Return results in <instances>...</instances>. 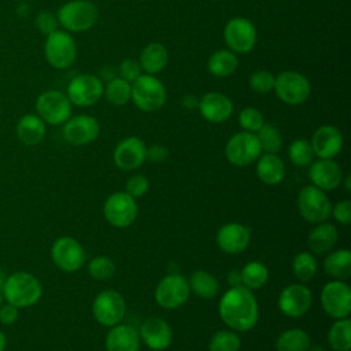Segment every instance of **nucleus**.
<instances>
[{
    "instance_id": "3c124183",
    "label": "nucleus",
    "mask_w": 351,
    "mask_h": 351,
    "mask_svg": "<svg viewBox=\"0 0 351 351\" xmlns=\"http://www.w3.org/2000/svg\"><path fill=\"white\" fill-rule=\"evenodd\" d=\"M228 284L230 288L234 287H241L243 281H241V273L239 269H233L229 274H228Z\"/></svg>"
},
{
    "instance_id": "5701e85b",
    "label": "nucleus",
    "mask_w": 351,
    "mask_h": 351,
    "mask_svg": "<svg viewBox=\"0 0 351 351\" xmlns=\"http://www.w3.org/2000/svg\"><path fill=\"white\" fill-rule=\"evenodd\" d=\"M251 240V230L243 223L229 222L219 228L217 244L226 254H240L247 250Z\"/></svg>"
},
{
    "instance_id": "ea45409f",
    "label": "nucleus",
    "mask_w": 351,
    "mask_h": 351,
    "mask_svg": "<svg viewBox=\"0 0 351 351\" xmlns=\"http://www.w3.org/2000/svg\"><path fill=\"white\" fill-rule=\"evenodd\" d=\"M288 156L293 165L299 167H304L313 162L314 151L311 148L310 141L304 138H298L291 143L288 148Z\"/></svg>"
},
{
    "instance_id": "c756f323",
    "label": "nucleus",
    "mask_w": 351,
    "mask_h": 351,
    "mask_svg": "<svg viewBox=\"0 0 351 351\" xmlns=\"http://www.w3.org/2000/svg\"><path fill=\"white\" fill-rule=\"evenodd\" d=\"M239 66V58L230 49H218L213 52L207 62L208 73L218 78L232 75Z\"/></svg>"
},
{
    "instance_id": "8fccbe9b",
    "label": "nucleus",
    "mask_w": 351,
    "mask_h": 351,
    "mask_svg": "<svg viewBox=\"0 0 351 351\" xmlns=\"http://www.w3.org/2000/svg\"><path fill=\"white\" fill-rule=\"evenodd\" d=\"M18 308L10 303L0 307V322L3 325H12L18 319Z\"/></svg>"
},
{
    "instance_id": "4c0bfd02",
    "label": "nucleus",
    "mask_w": 351,
    "mask_h": 351,
    "mask_svg": "<svg viewBox=\"0 0 351 351\" xmlns=\"http://www.w3.org/2000/svg\"><path fill=\"white\" fill-rule=\"evenodd\" d=\"M256 138L265 154H277L282 147V137L277 126L273 123H263L256 132Z\"/></svg>"
},
{
    "instance_id": "4d7b16f0",
    "label": "nucleus",
    "mask_w": 351,
    "mask_h": 351,
    "mask_svg": "<svg viewBox=\"0 0 351 351\" xmlns=\"http://www.w3.org/2000/svg\"><path fill=\"white\" fill-rule=\"evenodd\" d=\"M308 351H326V348L324 346H310Z\"/></svg>"
},
{
    "instance_id": "6e6552de",
    "label": "nucleus",
    "mask_w": 351,
    "mask_h": 351,
    "mask_svg": "<svg viewBox=\"0 0 351 351\" xmlns=\"http://www.w3.org/2000/svg\"><path fill=\"white\" fill-rule=\"evenodd\" d=\"M71 103L66 93L49 89L43 92L36 100L37 115L49 125H63L71 117Z\"/></svg>"
},
{
    "instance_id": "9b49d317",
    "label": "nucleus",
    "mask_w": 351,
    "mask_h": 351,
    "mask_svg": "<svg viewBox=\"0 0 351 351\" xmlns=\"http://www.w3.org/2000/svg\"><path fill=\"white\" fill-rule=\"evenodd\" d=\"M225 155L232 165L243 167L252 165L262 155V148L255 133L243 130L228 140Z\"/></svg>"
},
{
    "instance_id": "9d476101",
    "label": "nucleus",
    "mask_w": 351,
    "mask_h": 351,
    "mask_svg": "<svg viewBox=\"0 0 351 351\" xmlns=\"http://www.w3.org/2000/svg\"><path fill=\"white\" fill-rule=\"evenodd\" d=\"M92 313L95 319L104 326H114L121 324L126 313V303L123 296L114 289L101 291L93 300Z\"/></svg>"
},
{
    "instance_id": "7ed1b4c3",
    "label": "nucleus",
    "mask_w": 351,
    "mask_h": 351,
    "mask_svg": "<svg viewBox=\"0 0 351 351\" xmlns=\"http://www.w3.org/2000/svg\"><path fill=\"white\" fill-rule=\"evenodd\" d=\"M99 18V10L90 0H70L56 12L58 23L69 33L89 30Z\"/></svg>"
},
{
    "instance_id": "c9c22d12",
    "label": "nucleus",
    "mask_w": 351,
    "mask_h": 351,
    "mask_svg": "<svg viewBox=\"0 0 351 351\" xmlns=\"http://www.w3.org/2000/svg\"><path fill=\"white\" fill-rule=\"evenodd\" d=\"M241 281L243 287L248 289H259L262 288L269 278V270L266 265H263L259 261H251L248 262L241 270Z\"/></svg>"
},
{
    "instance_id": "b1692460",
    "label": "nucleus",
    "mask_w": 351,
    "mask_h": 351,
    "mask_svg": "<svg viewBox=\"0 0 351 351\" xmlns=\"http://www.w3.org/2000/svg\"><path fill=\"white\" fill-rule=\"evenodd\" d=\"M140 340L152 351L166 350L173 339L171 328L169 324L159 317H151L145 319L138 330Z\"/></svg>"
},
{
    "instance_id": "39448f33",
    "label": "nucleus",
    "mask_w": 351,
    "mask_h": 351,
    "mask_svg": "<svg viewBox=\"0 0 351 351\" xmlns=\"http://www.w3.org/2000/svg\"><path fill=\"white\" fill-rule=\"evenodd\" d=\"M44 55L53 69H69L77 58V45L73 36L66 30L49 33L44 43Z\"/></svg>"
},
{
    "instance_id": "20e7f679",
    "label": "nucleus",
    "mask_w": 351,
    "mask_h": 351,
    "mask_svg": "<svg viewBox=\"0 0 351 351\" xmlns=\"http://www.w3.org/2000/svg\"><path fill=\"white\" fill-rule=\"evenodd\" d=\"M166 88L163 82L152 74H141L132 82V97L134 106L144 112H154L166 103Z\"/></svg>"
},
{
    "instance_id": "f3484780",
    "label": "nucleus",
    "mask_w": 351,
    "mask_h": 351,
    "mask_svg": "<svg viewBox=\"0 0 351 351\" xmlns=\"http://www.w3.org/2000/svg\"><path fill=\"white\" fill-rule=\"evenodd\" d=\"M63 137L71 145H86L95 141L100 133V125L96 118L81 114L70 117L63 123Z\"/></svg>"
},
{
    "instance_id": "09e8293b",
    "label": "nucleus",
    "mask_w": 351,
    "mask_h": 351,
    "mask_svg": "<svg viewBox=\"0 0 351 351\" xmlns=\"http://www.w3.org/2000/svg\"><path fill=\"white\" fill-rule=\"evenodd\" d=\"M169 156V151L165 145L160 144H154L149 148H147V159H149L154 163H160L165 162Z\"/></svg>"
},
{
    "instance_id": "864d4df0",
    "label": "nucleus",
    "mask_w": 351,
    "mask_h": 351,
    "mask_svg": "<svg viewBox=\"0 0 351 351\" xmlns=\"http://www.w3.org/2000/svg\"><path fill=\"white\" fill-rule=\"evenodd\" d=\"M101 77H103L104 80H107V82H108L110 80H112V78H115V77H118V75H117V73L114 71L112 67H106V69L101 70Z\"/></svg>"
},
{
    "instance_id": "13d9d810",
    "label": "nucleus",
    "mask_w": 351,
    "mask_h": 351,
    "mask_svg": "<svg viewBox=\"0 0 351 351\" xmlns=\"http://www.w3.org/2000/svg\"><path fill=\"white\" fill-rule=\"evenodd\" d=\"M4 280H5V277L0 273V291H1V287H3V284H4Z\"/></svg>"
},
{
    "instance_id": "a878e982",
    "label": "nucleus",
    "mask_w": 351,
    "mask_h": 351,
    "mask_svg": "<svg viewBox=\"0 0 351 351\" xmlns=\"http://www.w3.org/2000/svg\"><path fill=\"white\" fill-rule=\"evenodd\" d=\"M339 240V232L335 225L329 222H321L314 226L307 236V245L313 254L330 252Z\"/></svg>"
},
{
    "instance_id": "79ce46f5",
    "label": "nucleus",
    "mask_w": 351,
    "mask_h": 351,
    "mask_svg": "<svg viewBox=\"0 0 351 351\" xmlns=\"http://www.w3.org/2000/svg\"><path fill=\"white\" fill-rule=\"evenodd\" d=\"M263 123V114L255 107H245L239 114V125L244 132L256 133Z\"/></svg>"
},
{
    "instance_id": "5fc2aeb1",
    "label": "nucleus",
    "mask_w": 351,
    "mask_h": 351,
    "mask_svg": "<svg viewBox=\"0 0 351 351\" xmlns=\"http://www.w3.org/2000/svg\"><path fill=\"white\" fill-rule=\"evenodd\" d=\"M5 346H7V337H5V335L0 330V351H4V350H5Z\"/></svg>"
},
{
    "instance_id": "de8ad7c7",
    "label": "nucleus",
    "mask_w": 351,
    "mask_h": 351,
    "mask_svg": "<svg viewBox=\"0 0 351 351\" xmlns=\"http://www.w3.org/2000/svg\"><path fill=\"white\" fill-rule=\"evenodd\" d=\"M333 218L341 223V225H348L351 222V202L348 199L341 200L336 203L335 207H332V214Z\"/></svg>"
},
{
    "instance_id": "aec40b11",
    "label": "nucleus",
    "mask_w": 351,
    "mask_h": 351,
    "mask_svg": "<svg viewBox=\"0 0 351 351\" xmlns=\"http://www.w3.org/2000/svg\"><path fill=\"white\" fill-rule=\"evenodd\" d=\"M202 117L211 123H222L233 114V103L229 96L221 92L204 93L197 103Z\"/></svg>"
},
{
    "instance_id": "603ef678",
    "label": "nucleus",
    "mask_w": 351,
    "mask_h": 351,
    "mask_svg": "<svg viewBox=\"0 0 351 351\" xmlns=\"http://www.w3.org/2000/svg\"><path fill=\"white\" fill-rule=\"evenodd\" d=\"M197 103H199V100H196L193 96H185L182 100V106L186 108H195V107H197Z\"/></svg>"
},
{
    "instance_id": "ddd939ff",
    "label": "nucleus",
    "mask_w": 351,
    "mask_h": 351,
    "mask_svg": "<svg viewBox=\"0 0 351 351\" xmlns=\"http://www.w3.org/2000/svg\"><path fill=\"white\" fill-rule=\"evenodd\" d=\"M223 40L228 49L236 55L248 53L256 44V29L250 19L236 16L225 25Z\"/></svg>"
},
{
    "instance_id": "a211bd4d",
    "label": "nucleus",
    "mask_w": 351,
    "mask_h": 351,
    "mask_svg": "<svg viewBox=\"0 0 351 351\" xmlns=\"http://www.w3.org/2000/svg\"><path fill=\"white\" fill-rule=\"evenodd\" d=\"M313 303L311 291L304 284L287 285L278 295L280 311L291 318L304 315Z\"/></svg>"
},
{
    "instance_id": "49530a36",
    "label": "nucleus",
    "mask_w": 351,
    "mask_h": 351,
    "mask_svg": "<svg viewBox=\"0 0 351 351\" xmlns=\"http://www.w3.org/2000/svg\"><path fill=\"white\" fill-rule=\"evenodd\" d=\"M58 25H59V23H58L56 16H55L53 14L48 12V11L40 12V14L37 15V18H36V26H37V29H38L43 34H45V36H48L49 33L58 30Z\"/></svg>"
},
{
    "instance_id": "dca6fc26",
    "label": "nucleus",
    "mask_w": 351,
    "mask_h": 351,
    "mask_svg": "<svg viewBox=\"0 0 351 351\" xmlns=\"http://www.w3.org/2000/svg\"><path fill=\"white\" fill-rule=\"evenodd\" d=\"M51 256L53 263L67 273L77 271L85 262V251L82 245L70 236H63L55 240L51 248Z\"/></svg>"
},
{
    "instance_id": "58836bf2",
    "label": "nucleus",
    "mask_w": 351,
    "mask_h": 351,
    "mask_svg": "<svg viewBox=\"0 0 351 351\" xmlns=\"http://www.w3.org/2000/svg\"><path fill=\"white\" fill-rule=\"evenodd\" d=\"M240 347V336L232 329L217 330L208 343V351H239Z\"/></svg>"
},
{
    "instance_id": "2f4dec72",
    "label": "nucleus",
    "mask_w": 351,
    "mask_h": 351,
    "mask_svg": "<svg viewBox=\"0 0 351 351\" xmlns=\"http://www.w3.org/2000/svg\"><path fill=\"white\" fill-rule=\"evenodd\" d=\"M188 284L191 292L202 299H213L219 291L218 280L206 270L193 271L188 280Z\"/></svg>"
},
{
    "instance_id": "6ab92c4d",
    "label": "nucleus",
    "mask_w": 351,
    "mask_h": 351,
    "mask_svg": "<svg viewBox=\"0 0 351 351\" xmlns=\"http://www.w3.org/2000/svg\"><path fill=\"white\" fill-rule=\"evenodd\" d=\"M147 159V147L136 136L121 140L114 149L115 166L123 171L138 169Z\"/></svg>"
},
{
    "instance_id": "a19ab883",
    "label": "nucleus",
    "mask_w": 351,
    "mask_h": 351,
    "mask_svg": "<svg viewBox=\"0 0 351 351\" xmlns=\"http://www.w3.org/2000/svg\"><path fill=\"white\" fill-rule=\"evenodd\" d=\"M88 271L97 281H107L115 274V263L110 256L99 255L89 261Z\"/></svg>"
},
{
    "instance_id": "e433bc0d",
    "label": "nucleus",
    "mask_w": 351,
    "mask_h": 351,
    "mask_svg": "<svg viewBox=\"0 0 351 351\" xmlns=\"http://www.w3.org/2000/svg\"><path fill=\"white\" fill-rule=\"evenodd\" d=\"M292 271L302 282H308L317 273V261L311 252L303 251L295 255L292 261Z\"/></svg>"
},
{
    "instance_id": "1a4fd4ad",
    "label": "nucleus",
    "mask_w": 351,
    "mask_h": 351,
    "mask_svg": "<svg viewBox=\"0 0 351 351\" xmlns=\"http://www.w3.org/2000/svg\"><path fill=\"white\" fill-rule=\"evenodd\" d=\"M104 84L99 75L84 73L75 75L67 85L66 95L71 104L89 107L96 104L103 96Z\"/></svg>"
},
{
    "instance_id": "f03ea898",
    "label": "nucleus",
    "mask_w": 351,
    "mask_h": 351,
    "mask_svg": "<svg viewBox=\"0 0 351 351\" xmlns=\"http://www.w3.org/2000/svg\"><path fill=\"white\" fill-rule=\"evenodd\" d=\"M1 295L7 303L16 308H25L34 306L41 299L43 287L36 276L27 271H16L5 277Z\"/></svg>"
},
{
    "instance_id": "bb28decb",
    "label": "nucleus",
    "mask_w": 351,
    "mask_h": 351,
    "mask_svg": "<svg viewBox=\"0 0 351 351\" xmlns=\"http://www.w3.org/2000/svg\"><path fill=\"white\" fill-rule=\"evenodd\" d=\"M256 176L266 185H277L285 177V165L277 154H263L256 159Z\"/></svg>"
},
{
    "instance_id": "bf43d9fd",
    "label": "nucleus",
    "mask_w": 351,
    "mask_h": 351,
    "mask_svg": "<svg viewBox=\"0 0 351 351\" xmlns=\"http://www.w3.org/2000/svg\"><path fill=\"white\" fill-rule=\"evenodd\" d=\"M3 300H4V299H3V295H1V292H0V307H1V304H3Z\"/></svg>"
},
{
    "instance_id": "f257e3e1",
    "label": "nucleus",
    "mask_w": 351,
    "mask_h": 351,
    "mask_svg": "<svg viewBox=\"0 0 351 351\" xmlns=\"http://www.w3.org/2000/svg\"><path fill=\"white\" fill-rule=\"evenodd\" d=\"M219 317L226 326L234 332H247L252 329L259 317L256 298L245 287L229 288L218 304Z\"/></svg>"
},
{
    "instance_id": "393cba45",
    "label": "nucleus",
    "mask_w": 351,
    "mask_h": 351,
    "mask_svg": "<svg viewBox=\"0 0 351 351\" xmlns=\"http://www.w3.org/2000/svg\"><path fill=\"white\" fill-rule=\"evenodd\" d=\"M138 330L130 325H114L106 336L107 351H138L140 350Z\"/></svg>"
},
{
    "instance_id": "72a5a7b5",
    "label": "nucleus",
    "mask_w": 351,
    "mask_h": 351,
    "mask_svg": "<svg viewBox=\"0 0 351 351\" xmlns=\"http://www.w3.org/2000/svg\"><path fill=\"white\" fill-rule=\"evenodd\" d=\"M328 343L335 351H350L351 348V319L348 317L336 319L328 330Z\"/></svg>"
},
{
    "instance_id": "412c9836",
    "label": "nucleus",
    "mask_w": 351,
    "mask_h": 351,
    "mask_svg": "<svg viewBox=\"0 0 351 351\" xmlns=\"http://www.w3.org/2000/svg\"><path fill=\"white\" fill-rule=\"evenodd\" d=\"M308 177L314 186L321 191H333L343 182V170L333 159H318L310 163Z\"/></svg>"
},
{
    "instance_id": "f8f14e48",
    "label": "nucleus",
    "mask_w": 351,
    "mask_h": 351,
    "mask_svg": "<svg viewBox=\"0 0 351 351\" xmlns=\"http://www.w3.org/2000/svg\"><path fill=\"white\" fill-rule=\"evenodd\" d=\"M321 306L324 311L335 318H346L351 311V288L341 280H333L321 291Z\"/></svg>"
},
{
    "instance_id": "c03bdc74",
    "label": "nucleus",
    "mask_w": 351,
    "mask_h": 351,
    "mask_svg": "<svg viewBox=\"0 0 351 351\" xmlns=\"http://www.w3.org/2000/svg\"><path fill=\"white\" fill-rule=\"evenodd\" d=\"M118 74L121 78H123L132 84L143 74V70L140 67L138 60L129 58V59H125L121 62V64L118 67Z\"/></svg>"
},
{
    "instance_id": "f704fd0d",
    "label": "nucleus",
    "mask_w": 351,
    "mask_h": 351,
    "mask_svg": "<svg viewBox=\"0 0 351 351\" xmlns=\"http://www.w3.org/2000/svg\"><path fill=\"white\" fill-rule=\"evenodd\" d=\"M103 96L114 106H125L132 97V84L118 75L104 85Z\"/></svg>"
},
{
    "instance_id": "423d86ee",
    "label": "nucleus",
    "mask_w": 351,
    "mask_h": 351,
    "mask_svg": "<svg viewBox=\"0 0 351 351\" xmlns=\"http://www.w3.org/2000/svg\"><path fill=\"white\" fill-rule=\"evenodd\" d=\"M298 208L302 218L310 223L325 222L332 214V203L328 195L313 184L299 191Z\"/></svg>"
},
{
    "instance_id": "2eb2a0df",
    "label": "nucleus",
    "mask_w": 351,
    "mask_h": 351,
    "mask_svg": "<svg viewBox=\"0 0 351 351\" xmlns=\"http://www.w3.org/2000/svg\"><path fill=\"white\" fill-rule=\"evenodd\" d=\"M103 214L110 225L115 228H128L137 217L136 199L126 192H114L106 199Z\"/></svg>"
},
{
    "instance_id": "6e6d98bb",
    "label": "nucleus",
    "mask_w": 351,
    "mask_h": 351,
    "mask_svg": "<svg viewBox=\"0 0 351 351\" xmlns=\"http://www.w3.org/2000/svg\"><path fill=\"white\" fill-rule=\"evenodd\" d=\"M344 185H346V189L350 192L351 191V176H347L344 178Z\"/></svg>"
},
{
    "instance_id": "473e14b6",
    "label": "nucleus",
    "mask_w": 351,
    "mask_h": 351,
    "mask_svg": "<svg viewBox=\"0 0 351 351\" xmlns=\"http://www.w3.org/2000/svg\"><path fill=\"white\" fill-rule=\"evenodd\" d=\"M310 346L311 340L307 332L299 328L284 330L276 340L277 351H308Z\"/></svg>"
},
{
    "instance_id": "4468645a",
    "label": "nucleus",
    "mask_w": 351,
    "mask_h": 351,
    "mask_svg": "<svg viewBox=\"0 0 351 351\" xmlns=\"http://www.w3.org/2000/svg\"><path fill=\"white\" fill-rule=\"evenodd\" d=\"M191 289L185 276L180 273H173L165 276L155 289L156 303L167 310L177 308L182 306L189 298Z\"/></svg>"
},
{
    "instance_id": "4be33fe9",
    "label": "nucleus",
    "mask_w": 351,
    "mask_h": 351,
    "mask_svg": "<svg viewBox=\"0 0 351 351\" xmlns=\"http://www.w3.org/2000/svg\"><path fill=\"white\" fill-rule=\"evenodd\" d=\"M310 144L318 158L333 159L343 148V134L333 125H322L314 132Z\"/></svg>"
},
{
    "instance_id": "7c9ffc66",
    "label": "nucleus",
    "mask_w": 351,
    "mask_h": 351,
    "mask_svg": "<svg viewBox=\"0 0 351 351\" xmlns=\"http://www.w3.org/2000/svg\"><path fill=\"white\" fill-rule=\"evenodd\" d=\"M324 269L335 280H347L351 276V252L348 250H336L326 255Z\"/></svg>"
},
{
    "instance_id": "37998d69",
    "label": "nucleus",
    "mask_w": 351,
    "mask_h": 351,
    "mask_svg": "<svg viewBox=\"0 0 351 351\" xmlns=\"http://www.w3.org/2000/svg\"><path fill=\"white\" fill-rule=\"evenodd\" d=\"M276 75L267 70H256L250 75L248 85L256 93H269L274 88Z\"/></svg>"
},
{
    "instance_id": "a18cd8bd",
    "label": "nucleus",
    "mask_w": 351,
    "mask_h": 351,
    "mask_svg": "<svg viewBox=\"0 0 351 351\" xmlns=\"http://www.w3.org/2000/svg\"><path fill=\"white\" fill-rule=\"evenodd\" d=\"M148 188H149V182H148L147 177H144L141 174H136L128 180L125 192L136 199V197L144 196L148 192Z\"/></svg>"
},
{
    "instance_id": "cd10ccee",
    "label": "nucleus",
    "mask_w": 351,
    "mask_h": 351,
    "mask_svg": "<svg viewBox=\"0 0 351 351\" xmlns=\"http://www.w3.org/2000/svg\"><path fill=\"white\" fill-rule=\"evenodd\" d=\"M15 132L23 144L37 145L45 136V122L37 114H26L18 121Z\"/></svg>"
},
{
    "instance_id": "0eeeda50",
    "label": "nucleus",
    "mask_w": 351,
    "mask_h": 351,
    "mask_svg": "<svg viewBox=\"0 0 351 351\" xmlns=\"http://www.w3.org/2000/svg\"><path fill=\"white\" fill-rule=\"evenodd\" d=\"M273 90L282 103L298 106L308 99L311 85L307 77L302 73L288 70L276 75Z\"/></svg>"
},
{
    "instance_id": "c85d7f7f",
    "label": "nucleus",
    "mask_w": 351,
    "mask_h": 351,
    "mask_svg": "<svg viewBox=\"0 0 351 351\" xmlns=\"http://www.w3.org/2000/svg\"><path fill=\"white\" fill-rule=\"evenodd\" d=\"M167 60H169V52L166 47L156 41L145 45L138 58L141 70L145 71V74H152V75L160 73L166 67Z\"/></svg>"
}]
</instances>
